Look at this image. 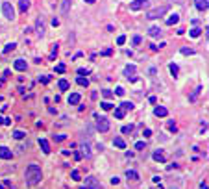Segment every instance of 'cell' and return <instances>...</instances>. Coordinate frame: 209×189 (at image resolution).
Listing matches in <instances>:
<instances>
[{
	"label": "cell",
	"instance_id": "cell-33",
	"mask_svg": "<svg viewBox=\"0 0 209 189\" xmlns=\"http://www.w3.org/2000/svg\"><path fill=\"white\" fill-rule=\"evenodd\" d=\"M182 54H183V56H193V54H194V50H193V48L183 46V48H182Z\"/></svg>",
	"mask_w": 209,
	"mask_h": 189
},
{
	"label": "cell",
	"instance_id": "cell-49",
	"mask_svg": "<svg viewBox=\"0 0 209 189\" xmlns=\"http://www.w3.org/2000/svg\"><path fill=\"white\" fill-rule=\"evenodd\" d=\"M143 135H144V137H150V135H152V130H150V128H146V130L143 132Z\"/></svg>",
	"mask_w": 209,
	"mask_h": 189
},
{
	"label": "cell",
	"instance_id": "cell-32",
	"mask_svg": "<svg viewBox=\"0 0 209 189\" xmlns=\"http://www.w3.org/2000/svg\"><path fill=\"white\" fill-rule=\"evenodd\" d=\"M189 33H191V37H200V33H202V30H200V28H193V30H191Z\"/></svg>",
	"mask_w": 209,
	"mask_h": 189
},
{
	"label": "cell",
	"instance_id": "cell-53",
	"mask_svg": "<svg viewBox=\"0 0 209 189\" xmlns=\"http://www.w3.org/2000/svg\"><path fill=\"white\" fill-rule=\"evenodd\" d=\"M200 189H209L207 187V182H202V184H200Z\"/></svg>",
	"mask_w": 209,
	"mask_h": 189
},
{
	"label": "cell",
	"instance_id": "cell-2",
	"mask_svg": "<svg viewBox=\"0 0 209 189\" xmlns=\"http://www.w3.org/2000/svg\"><path fill=\"white\" fill-rule=\"evenodd\" d=\"M94 119H96V128H98V132H107L109 130V119L107 117H98V115H94Z\"/></svg>",
	"mask_w": 209,
	"mask_h": 189
},
{
	"label": "cell",
	"instance_id": "cell-37",
	"mask_svg": "<svg viewBox=\"0 0 209 189\" xmlns=\"http://www.w3.org/2000/svg\"><path fill=\"white\" fill-rule=\"evenodd\" d=\"M0 124H2V126H9V124H11V119H7V117H0Z\"/></svg>",
	"mask_w": 209,
	"mask_h": 189
},
{
	"label": "cell",
	"instance_id": "cell-19",
	"mask_svg": "<svg viewBox=\"0 0 209 189\" xmlns=\"http://www.w3.org/2000/svg\"><path fill=\"white\" fill-rule=\"evenodd\" d=\"M148 33L152 37H157V35H161V28L159 26H152V28H148Z\"/></svg>",
	"mask_w": 209,
	"mask_h": 189
},
{
	"label": "cell",
	"instance_id": "cell-14",
	"mask_svg": "<svg viewBox=\"0 0 209 189\" xmlns=\"http://www.w3.org/2000/svg\"><path fill=\"white\" fill-rule=\"evenodd\" d=\"M80 100H82V97H80L78 93H70V95H69V98H67V102H69V104H80Z\"/></svg>",
	"mask_w": 209,
	"mask_h": 189
},
{
	"label": "cell",
	"instance_id": "cell-21",
	"mask_svg": "<svg viewBox=\"0 0 209 189\" xmlns=\"http://www.w3.org/2000/svg\"><path fill=\"white\" fill-rule=\"evenodd\" d=\"M78 85H82V87H89V80H87V76H78Z\"/></svg>",
	"mask_w": 209,
	"mask_h": 189
},
{
	"label": "cell",
	"instance_id": "cell-13",
	"mask_svg": "<svg viewBox=\"0 0 209 189\" xmlns=\"http://www.w3.org/2000/svg\"><path fill=\"white\" fill-rule=\"evenodd\" d=\"M35 28H37V33L43 37L44 35V22H43V19H37L35 20Z\"/></svg>",
	"mask_w": 209,
	"mask_h": 189
},
{
	"label": "cell",
	"instance_id": "cell-51",
	"mask_svg": "<svg viewBox=\"0 0 209 189\" xmlns=\"http://www.w3.org/2000/svg\"><path fill=\"white\" fill-rule=\"evenodd\" d=\"M119 182H120V180H119V178H117V176H113V178H111V184H113V186H117V184H119Z\"/></svg>",
	"mask_w": 209,
	"mask_h": 189
},
{
	"label": "cell",
	"instance_id": "cell-42",
	"mask_svg": "<svg viewBox=\"0 0 209 189\" xmlns=\"http://www.w3.org/2000/svg\"><path fill=\"white\" fill-rule=\"evenodd\" d=\"M78 74H80V76H87L89 71H87V69H78Z\"/></svg>",
	"mask_w": 209,
	"mask_h": 189
},
{
	"label": "cell",
	"instance_id": "cell-4",
	"mask_svg": "<svg viewBox=\"0 0 209 189\" xmlns=\"http://www.w3.org/2000/svg\"><path fill=\"white\" fill-rule=\"evenodd\" d=\"M148 6H150L148 0H133V2H130V9H132V11H139V9L148 7Z\"/></svg>",
	"mask_w": 209,
	"mask_h": 189
},
{
	"label": "cell",
	"instance_id": "cell-16",
	"mask_svg": "<svg viewBox=\"0 0 209 189\" xmlns=\"http://www.w3.org/2000/svg\"><path fill=\"white\" fill-rule=\"evenodd\" d=\"M39 145H41V150H43L44 154H50V145H48L46 139H39Z\"/></svg>",
	"mask_w": 209,
	"mask_h": 189
},
{
	"label": "cell",
	"instance_id": "cell-40",
	"mask_svg": "<svg viewBox=\"0 0 209 189\" xmlns=\"http://www.w3.org/2000/svg\"><path fill=\"white\" fill-rule=\"evenodd\" d=\"M126 43V35H119L117 37V45H124Z\"/></svg>",
	"mask_w": 209,
	"mask_h": 189
},
{
	"label": "cell",
	"instance_id": "cell-36",
	"mask_svg": "<svg viewBox=\"0 0 209 189\" xmlns=\"http://www.w3.org/2000/svg\"><path fill=\"white\" fill-rule=\"evenodd\" d=\"M65 69H67V67H65L63 63H59V65H56V72H57V74H63V72H65Z\"/></svg>",
	"mask_w": 209,
	"mask_h": 189
},
{
	"label": "cell",
	"instance_id": "cell-31",
	"mask_svg": "<svg viewBox=\"0 0 209 189\" xmlns=\"http://www.w3.org/2000/svg\"><path fill=\"white\" fill-rule=\"evenodd\" d=\"M15 46H17V43H9V45H6V46H4V54H7V52L15 50Z\"/></svg>",
	"mask_w": 209,
	"mask_h": 189
},
{
	"label": "cell",
	"instance_id": "cell-56",
	"mask_svg": "<svg viewBox=\"0 0 209 189\" xmlns=\"http://www.w3.org/2000/svg\"><path fill=\"white\" fill-rule=\"evenodd\" d=\"M159 189H161V187H159Z\"/></svg>",
	"mask_w": 209,
	"mask_h": 189
},
{
	"label": "cell",
	"instance_id": "cell-41",
	"mask_svg": "<svg viewBox=\"0 0 209 189\" xmlns=\"http://www.w3.org/2000/svg\"><path fill=\"white\" fill-rule=\"evenodd\" d=\"M132 130H133L132 124H130V126H122V134H132Z\"/></svg>",
	"mask_w": 209,
	"mask_h": 189
},
{
	"label": "cell",
	"instance_id": "cell-29",
	"mask_svg": "<svg viewBox=\"0 0 209 189\" xmlns=\"http://www.w3.org/2000/svg\"><path fill=\"white\" fill-rule=\"evenodd\" d=\"M200 91H202V85H198V87H196V89H194V93H193V95H191V97H189V100H191V102H194V100H196V97H198V93H200Z\"/></svg>",
	"mask_w": 209,
	"mask_h": 189
},
{
	"label": "cell",
	"instance_id": "cell-9",
	"mask_svg": "<svg viewBox=\"0 0 209 189\" xmlns=\"http://www.w3.org/2000/svg\"><path fill=\"white\" fill-rule=\"evenodd\" d=\"M11 156H13V152L7 147H0V158L2 160H11Z\"/></svg>",
	"mask_w": 209,
	"mask_h": 189
},
{
	"label": "cell",
	"instance_id": "cell-44",
	"mask_svg": "<svg viewBox=\"0 0 209 189\" xmlns=\"http://www.w3.org/2000/svg\"><path fill=\"white\" fill-rule=\"evenodd\" d=\"M115 93H117L119 97H122V95H124V87H120V85H119V87L115 89Z\"/></svg>",
	"mask_w": 209,
	"mask_h": 189
},
{
	"label": "cell",
	"instance_id": "cell-3",
	"mask_svg": "<svg viewBox=\"0 0 209 189\" xmlns=\"http://www.w3.org/2000/svg\"><path fill=\"white\" fill-rule=\"evenodd\" d=\"M2 13H4V17H6L7 20H13V19H15V9H13V6H11L9 2H4V4H2Z\"/></svg>",
	"mask_w": 209,
	"mask_h": 189
},
{
	"label": "cell",
	"instance_id": "cell-28",
	"mask_svg": "<svg viewBox=\"0 0 209 189\" xmlns=\"http://www.w3.org/2000/svg\"><path fill=\"white\" fill-rule=\"evenodd\" d=\"M13 137H15V139H24V137H26V132H22V130H15V132H13Z\"/></svg>",
	"mask_w": 209,
	"mask_h": 189
},
{
	"label": "cell",
	"instance_id": "cell-34",
	"mask_svg": "<svg viewBox=\"0 0 209 189\" xmlns=\"http://www.w3.org/2000/svg\"><path fill=\"white\" fill-rule=\"evenodd\" d=\"M70 178H72L74 182H78V180H82V178H80V171H76V169H74V171L70 173Z\"/></svg>",
	"mask_w": 209,
	"mask_h": 189
},
{
	"label": "cell",
	"instance_id": "cell-39",
	"mask_svg": "<svg viewBox=\"0 0 209 189\" xmlns=\"http://www.w3.org/2000/svg\"><path fill=\"white\" fill-rule=\"evenodd\" d=\"M7 187H13V184H11V182H7V180L0 184V189H7Z\"/></svg>",
	"mask_w": 209,
	"mask_h": 189
},
{
	"label": "cell",
	"instance_id": "cell-30",
	"mask_svg": "<svg viewBox=\"0 0 209 189\" xmlns=\"http://www.w3.org/2000/svg\"><path fill=\"white\" fill-rule=\"evenodd\" d=\"M100 106H102V110H106V111H111V110H113V108H115V106H113V104H111V102H107V100H106V102H102V104H100Z\"/></svg>",
	"mask_w": 209,
	"mask_h": 189
},
{
	"label": "cell",
	"instance_id": "cell-43",
	"mask_svg": "<svg viewBox=\"0 0 209 189\" xmlns=\"http://www.w3.org/2000/svg\"><path fill=\"white\" fill-rule=\"evenodd\" d=\"M39 82H41V84H48L50 78H48V76H39Z\"/></svg>",
	"mask_w": 209,
	"mask_h": 189
},
{
	"label": "cell",
	"instance_id": "cell-55",
	"mask_svg": "<svg viewBox=\"0 0 209 189\" xmlns=\"http://www.w3.org/2000/svg\"><path fill=\"white\" fill-rule=\"evenodd\" d=\"M82 189H91V187H87V186H83V187H82Z\"/></svg>",
	"mask_w": 209,
	"mask_h": 189
},
{
	"label": "cell",
	"instance_id": "cell-48",
	"mask_svg": "<svg viewBox=\"0 0 209 189\" xmlns=\"http://www.w3.org/2000/svg\"><path fill=\"white\" fill-rule=\"evenodd\" d=\"M169 130H170V132H176V124H174V122H172V121H170V122H169Z\"/></svg>",
	"mask_w": 209,
	"mask_h": 189
},
{
	"label": "cell",
	"instance_id": "cell-17",
	"mask_svg": "<svg viewBox=\"0 0 209 189\" xmlns=\"http://www.w3.org/2000/svg\"><path fill=\"white\" fill-rule=\"evenodd\" d=\"M19 9H20L22 13H26V11L30 9V0H19Z\"/></svg>",
	"mask_w": 209,
	"mask_h": 189
},
{
	"label": "cell",
	"instance_id": "cell-54",
	"mask_svg": "<svg viewBox=\"0 0 209 189\" xmlns=\"http://www.w3.org/2000/svg\"><path fill=\"white\" fill-rule=\"evenodd\" d=\"M85 2H87V4H94L96 0H85Z\"/></svg>",
	"mask_w": 209,
	"mask_h": 189
},
{
	"label": "cell",
	"instance_id": "cell-25",
	"mask_svg": "<svg viewBox=\"0 0 209 189\" xmlns=\"http://www.w3.org/2000/svg\"><path fill=\"white\" fill-rule=\"evenodd\" d=\"M126 178H130V180H139V174H137V171H126Z\"/></svg>",
	"mask_w": 209,
	"mask_h": 189
},
{
	"label": "cell",
	"instance_id": "cell-45",
	"mask_svg": "<svg viewBox=\"0 0 209 189\" xmlns=\"http://www.w3.org/2000/svg\"><path fill=\"white\" fill-rule=\"evenodd\" d=\"M65 137H67V135H63V134H59V135H54V139H56L57 143H59V141H65Z\"/></svg>",
	"mask_w": 209,
	"mask_h": 189
},
{
	"label": "cell",
	"instance_id": "cell-22",
	"mask_svg": "<svg viewBox=\"0 0 209 189\" xmlns=\"http://www.w3.org/2000/svg\"><path fill=\"white\" fill-rule=\"evenodd\" d=\"M113 145L119 147V148H126V143H124L122 137H115V139H113Z\"/></svg>",
	"mask_w": 209,
	"mask_h": 189
},
{
	"label": "cell",
	"instance_id": "cell-27",
	"mask_svg": "<svg viewBox=\"0 0 209 189\" xmlns=\"http://www.w3.org/2000/svg\"><path fill=\"white\" fill-rule=\"evenodd\" d=\"M115 110V119H124V110L122 108H113Z\"/></svg>",
	"mask_w": 209,
	"mask_h": 189
},
{
	"label": "cell",
	"instance_id": "cell-23",
	"mask_svg": "<svg viewBox=\"0 0 209 189\" xmlns=\"http://www.w3.org/2000/svg\"><path fill=\"white\" fill-rule=\"evenodd\" d=\"M169 69H170V74L176 78V76H178V72H180V67H178L176 63H170V65H169Z\"/></svg>",
	"mask_w": 209,
	"mask_h": 189
},
{
	"label": "cell",
	"instance_id": "cell-20",
	"mask_svg": "<svg viewBox=\"0 0 209 189\" xmlns=\"http://www.w3.org/2000/svg\"><path fill=\"white\" fill-rule=\"evenodd\" d=\"M69 9H70V0H63V4H61V13L67 15Z\"/></svg>",
	"mask_w": 209,
	"mask_h": 189
},
{
	"label": "cell",
	"instance_id": "cell-15",
	"mask_svg": "<svg viewBox=\"0 0 209 189\" xmlns=\"http://www.w3.org/2000/svg\"><path fill=\"white\" fill-rule=\"evenodd\" d=\"M178 22H180V15H178V13H174V15H170V17L167 19V24H169V26H174V24H178Z\"/></svg>",
	"mask_w": 209,
	"mask_h": 189
},
{
	"label": "cell",
	"instance_id": "cell-6",
	"mask_svg": "<svg viewBox=\"0 0 209 189\" xmlns=\"http://www.w3.org/2000/svg\"><path fill=\"white\" fill-rule=\"evenodd\" d=\"M85 186L91 189H102V186H100V182L94 178V176H87L85 178Z\"/></svg>",
	"mask_w": 209,
	"mask_h": 189
},
{
	"label": "cell",
	"instance_id": "cell-35",
	"mask_svg": "<svg viewBox=\"0 0 209 189\" xmlns=\"http://www.w3.org/2000/svg\"><path fill=\"white\" fill-rule=\"evenodd\" d=\"M57 50H59V46H57V45H54V46H52V52H50V59H54V58L57 56Z\"/></svg>",
	"mask_w": 209,
	"mask_h": 189
},
{
	"label": "cell",
	"instance_id": "cell-10",
	"mask_svg": "<svg viewBox=\"0 0 209 189\" xmlns=\"http://www.w3.org/2000/svg\"><path fill=\"white\" fill-rule=\"evenodd\" d=\"M13 67H15L17 71H20V72L28 69V65H26V61H24V59H15V63H13Z\"/></svg>",
	"mask_w": 209,
	"mask_h": 189
},
{
	"label": "cell",
	"instance_id": "cell-12",
	"mask_svg": "<svg viewBox=\"0 0 209 189\" xmlns=\"http://www.w3.org/2000/svg\"><path fill=\"white\" fill-rule=\"evenodd\" d=\"M194 6H196L198 11H206L207 6H209V2H207V0H194Z\"/></svg>",
	"mask_w": 209,
	"mask_h": 189
},
{
	"label": "cell",
	"instance_id": "cell-26",
	"mask_svg": "<svg viewBox=\"0 0 209 189\" xmlns=\"http://www.w3.org/2000/svg\"><path fill=\"white\" fill-rule=\"evenodd\" d=\"M119 108H122L124 111H132V110H133V104H132V102H120Z\"/></svg>",
	"mask_w": 209,
	"mask_h": 189
},
{
	"label": "cell",
	"instance_id": "cell-52",
	"mask_svg": "<svg viewBox=\"0 0 209 189\" xmlns=\"http://www.w3.org/2000/svg\"><path fill=\"white\" fill-rule=\"evenodd\" d=\"M148 102H150V104H156V102H157V98H156V97H150V98H148Z\"/></svg>",
	"mask_w": 209,
	"mask_h": 189
},
{
	"label": "cell",
	"instance_id": "cell-11",
	"mask_svg": "<svg viewBox=\"0 0 209 189\" xmlns=\"http://www.w3.org/2000/svg\"><path fill=\"white\" fill-rule=\"evenodd\" d=\"M154 115H156V117H167V115H169V110L163 108V106H157V108L154 110Z\"/></svg>",
	"mask_w": 209,
	"mask_h": 189
},
{
	"label": "cell",
	"instance_id": "cell-50",
	"mask_svg": "<svg viewBox=\"0 0 209 189\" xmlns=\"http://www.w3.org/2000/svg\"><path fill=\"white\" fill-rule=\"evenodd\" d=\"M74 158H76V161H80L83 156H82V152H76V154H74Z\"/></svg>",
	"mask_w": 209,
	"mask_h": 189
},
{
	"label": "cell",
	"instance_id": "cell-1",
	"mask_svg": "<svg viewBox=\"0 0 209 189\" xmlns=\"http://www.w3.org/2000/svg\"><path fill=\"white\" fill-rule=\"evenodd\" d=\"M43 178V171L37 163H30L24 171V180H26V186H35L39 184Z\"/></svg>",
	"mask_w": 209,
	"mask_h": 189
},
{
	"label": "cell",
	"instance_id": "cell-8",
	"mask_svg": "<svg viewBox=\"0 0 209 189\" xmlns=\"http://www.w3.org/2000/svg\"><path fill=\"white\" fill-rule=\"evenodd\" d=\"M135 71H137V69H135V65H126V69H124V74H126V76H128V78L133 82V80H135Z\"/></svg>",
	"mask_w": 209,
	"mask_h": 189
},
{
	"label": "cell",
	"instance_id": "cell-5",
	"mask_svg": "<svg viewBox=\"0 0 209 189\" xmlns=\"http://www.w3.org/2000/svg\"><path fill=\"white\" fill-rule=\"evenodd\" d=\"M167 9H169L167 6H163V7H157V9H152V11H150L146 17H148V19H159L163 13H167Z\"/></svg>",
	"mask_w": 209,
	"mask_h": 189
},
{
	"label": "cell",
	"instance_id": "cell-7",
	"mask_svg": "<svg viewBox=\"0 0 209 189\" xmlns=\"http://www.w3.org/2000/svg\"><path fill=\"white\" fill-rule=\"evenodd\" d=\"M152 158H154V161H157V163H165V161H167V156H165L163 150H156V152L152 154Z\"/></svg>",
	"mask_w": 209,
	"mask_h": 189
},
{
	"label": "cell",
	"instance_id": "cell-38",
	"mask_svg": "<svg viewBox=\"0 0 209 189\" xmlns=\"http://www.w3.org/2000/svg\"><path fill=\"white\" fill-rule=\"evenodd\" d=\"M135 148H137V150H144V148H146L144 141H137V143H135Z\"/></svg>",
	"mask_w": 209,
	"mask_h": 189
},
{
	"label": "cell",
	"instance_id": "cell-24",
	"mask_svg": "<svg viewBox=\"0 0 209 189\" xmlns=\"http://www.w3.org/2000/svg\"><path fill=\"white\" fill-rule=\"evenodd\" d=\"M57 87H59L61 91H67V89L70 87V84H69L67 80H59V82H57Z\"/></svg>",
	"mask_w": 209,
	"mask_h": 189
},
{
	"label": "cell",
	"instance_id": "cell-47",
	"mask_svg": "<svg viewBox=\"0 0 209 189\" xmlns=\"http://www.w3.org/2000/svg\"><path fill=\"white\" fill-rule=\"evenodd\" d=\"M102 95H104V97H106V98H109V97H111V95H113V93H111V91H109V89H104V91H102Z\"/></svg>",
	"mask_w": 209,
	"mask_h": 189
},
{
	"label": "cell",
	"instance_id": "cell-18",
	"mask_svg": "<svg viewBox=\"0 0 209 189\" xmlns=\"http://www.w3.org/2000/svg\"><path fill=\"white\" fill-rule=\"evenodd\" d=\"M80 152H82V156L89 158V156H91V147H89L87 143H83V145H82V148H80Z\"/></svg>",
	"mask_w": 209,
	"mask_h": 189
},
{
	"label": "cell",
	"instance_id": "cell-46",
	"mask_svg": "<svg viewBox=\"0 0 209 189\" xmlns=\"http://www.w3.org/2000/svg\"><path fill=\"white\" fill-rule=\"evenodd\" d=\"M141 41H143L141 35H135V37H133V45H141Z\"/></svg>",
	"mask_w": 209,
	"mask_h": 189
}]
</instances>
